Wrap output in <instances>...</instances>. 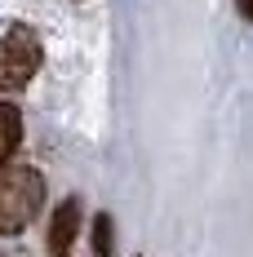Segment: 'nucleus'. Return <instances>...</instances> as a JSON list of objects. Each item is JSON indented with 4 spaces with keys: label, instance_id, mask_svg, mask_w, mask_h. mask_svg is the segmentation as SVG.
Segmentation results:
<instances>
[{
    "label": "nucleus",
    "instance_id": "obj_1",
    "mask_svg": "<svg viewBox=\"0 0 253 257\" xmlns=\"http://www.w3.org/2000/svg\"><path fill=\"white\" fill-rule=\"evenodd\" d=\"M45 204V178L31 164H0V235H18Z\"/></svg>",
    "mask_w": 253,
    "mask_h": 257
},
{
    "label": "nucleus",
    "instance_id": "obj_2",
    "mask_svg": "<svg viewBox=\"0 0 253 257\" xmlns=\"http://www.w3.org/2000/svg\"><path fill=\"white\" fill-rule=\"evenodd\" d=\"M40 36L31 31V27H9L5 36H0V89L5 93H18L31 84V76L40 71Z\"/></svg>",
    "mask_w": 253,
    "mask_h": 257
},
{
    "label": "nucleus",
    "instance_id": "obj_3",
    "mask_svg": "<svg viewBox=\"0 0 253 257\" xmlns=\"http://www.w3.org/2000/svg\"><path fill=\"white\" fill-rule=\"evenodd\" d=\"M80 235V200H62L53 208V222H49V253L53 257H67L71 244Z\"/></svg>",
    "mask_w": 253,
    "mask_h": 257
},
{
    "label": "nucleus",
    "instance_id": "obj_4",
    "mask_svg": "<svg viewBox=\"0 0 253 257\" xmlns=\"http://www.w3.org/2000/svg\"><path fill=\"white\" fill-rule=\"evenodd\" d=\"M18 142H23V115L14 102H0V164L18 151Z\"/></svg>",
    "mask_w": 253,
    "mask_h": 257
},
{
    "label": "nucleus",
    "instance_id": "obj_5",
    "mask_svg": "<svg viewBox=\"0 0 253 257\" xmlns=\"http://www.w3.org/2000/svg\"><path fill=\"white\" fill-rule=\"evenodd\" d=\"M89 235H94V257H111V213H98Z\"/></svg>",
    "mask_w": 253,
    "mask_h": 257
},
{
    "label": "nucleus",
    "instance_id": "obj_6",
    "mask_svg": "<svg viewBox=\"0 0 253 257\" xmlns=\"http://www.w3.org/2000/svg\"><path fill=\"white\" fill-rule=\"evenodd\" d=\"M235 5H240V14H244V18L253 23V0H235Z\"/></svg>",
    "mask_w": 253,
    "mask_h": 257
}]
</instances>
